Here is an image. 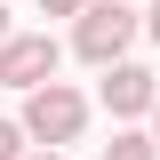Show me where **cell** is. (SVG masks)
I'll return each instance as SVG.
<instances>
[{
	"label": "cell",
	"mask_w": 160,
	"mask_h": 160,
	"mask_svg": "<svg viewBox=\"0 0 160 160\" xmlns=\"http://www.w3.org/2000/svg\"><path fill=\"white\" fill-rule=\"evenodd\" d=\"M16 128H24L32 144H48V152H56V144H72L80 128H88V96H80V88H64V80H40Z\"/></svg>",
	"instance_id": "cell-1"
},
{
	"label": "cell",
	"mask_w": 160,
	"mask_h": 160,
	"mask_svg": "<svg viewBox=\"0 0 160 160\" xmlns=\"http://www.w3.org/2000/svg\"><path fill=\"white\" fill-rule=\"evenodd\" d=\"M40 8H48V16H80L88 0H40Z\"/></svg>",
	"instance_id": "cell-7"
},
{
	"label": "cell",
	"mask_w": 160,
	"mask_h": 160,
	"mask_svg": "<svg viewBox=\"0 0 160 160\" xmlns=\"http://www.w3.org/2000/svg\"><path fill=\"white\" fill-rule=\"evenodd\" d=\"M56 80V40L48 32H8L0 40V88H40Z\"/></svg>",
	"instance_id": "cell-3"
},
{
	"label": "cell",
	"mask_w": 160,
	"mask_h": 160,
	"mask_svg": "<svg viewBox=\"0 0 160 160\" xmlns=\"http://www.w3.org/2000/svg\"><path fill=\"white\" fill-rule=\"evenodd\" d=\"M0 40H8V8H0Z\"/></svg>",
	"instance_id": "cell-11"
},
{
	"label": "cell",
	"mask_w": 160,
	"mask_h": 160,
	"mask_svg": "<svg viewBox=\"0 0 160 160\" xmlns=\"http://www.w3.org/2000/svg\"><path fill=\"white\" fill-rule=\"evenodd\" d=\"M152 144H160V104H152Z\"/></svg>",
	"instance_id": "cell-10"
},
{
	"label": "cell",
	"mask_w": 160,
	"mask_h": 160,
	"mask_svg": "<svg viewBox=\"0 0 160 160\" xmlns=\"http://www.w3.org/2000/svg\"><path fill=\"white\" fill-rule=\"evenodd\" d=\"M104 160H160V144H152V136H136V128H120V136L104 144Z\"/></svg>",
	"instance_id": "cell-5"
},
{
	"label": "cell",
	"mask_w": 160,
	"mask_h": 160,
	"mask_svg": "<svg viewBox=\"0 0 160 160\" xmlns=\"http://www.w3.org/2000/svg\"><path fill=\"white\" fill-rule=\"evenodd\" d=\"M24 160H64V152H48V144H40V152H24Z\"/></svg>",
	"instance_id": "cell-9"
},
{
	"label": "cell",
	"mask_w": 160,
	"mask_h": 160,
	"mask_svg": "<svg viewBox=\"0 0 160 160\" xmlns=\"http://www.w3.org/2000/svg\"><path fill=\"white\" fill-rule=\"evenodd\" d=\"M128 40H136V16H128V0H88L72 24V48L88 64H120L128 56Z\"/></svg>",
	"instance_id": "cell-2"
},
{
	"label": "cell",
	"mask_w": 160,
	"mask_h": 160,
	"mask_svg": "<svg viewBox=\"0 0 160 160\" xmlns=\"http://www.w3.org/2000/svg\"><path fill=\"white\" fill-rule=\"evenodd\" d=\"M104 104H112L120 120H136V112L160 104V80L144 72V64H104Z\"/></svg>",
	"instance_id": "cell-4"
},
{
	"label": "cell",
	"mask_w": 160,
	"mask_h": 160,
	"mask_svg": "<svg viewBox=\"0 0 160 160\" xmlns=\"http://www.w3.org/2000/svg\"><path fill=\"white\" fill-rule=\"evenodd\" d=\"M0 160H24V128L16 120H0Z\"/></svg>",
	"instance_id": "cell-6"
},
{
	"label": "cell",
	"mask_w": 160,
	"mask_h": 160,
	"mask_svg": "<svg viewBox=\"0 0 160 160\" xmlns=\"http://www.w3.org/2000/svg\"><path fill=\"white\" fill-rule=\"evenodd\" d=\"M144 32H152V40H160V0H152V16H144Z\"/></svg>",
	"instance_id": "cell-8"
}]
</instances>
